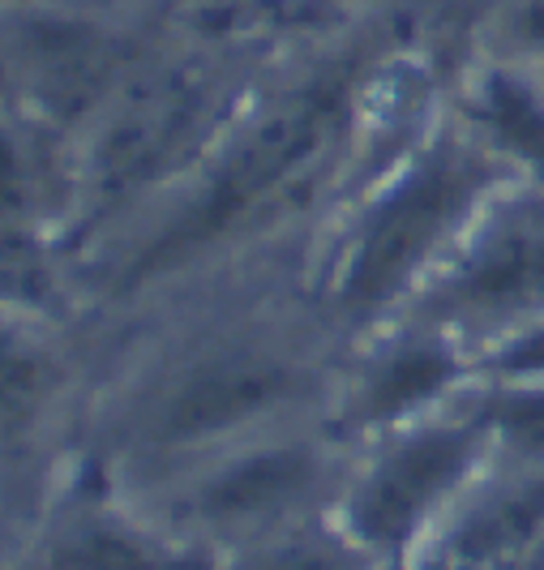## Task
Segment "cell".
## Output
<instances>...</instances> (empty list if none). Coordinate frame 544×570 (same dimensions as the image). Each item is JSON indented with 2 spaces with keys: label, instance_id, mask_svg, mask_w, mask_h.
Masks as SVG:
<instances>
[{
  "label": "cell",
  "instance_id": "6da1fadb",
  "mask_svg": "<svg viewBox=\"0 0 544 570\" xmlns=\"http://www.w3.org/2000/svg\"><path fill=\"white\" fill-rule=\"evenodd\" d=\"M339 104H344V86L322 82L300 90L284 108L261 116L258 125L231 146V155L224 159V168L215 171V180L201 189V198L133 262L129 284L150 279L176 262H185L189 254H198L201 245L224 236L236 219H245L258 202L270 198L291 171H300L326 146V138L339 125Z\"/></svg>",
  "mask_w": 544,
  "mask_h": 570
},
{
  "label": "cell",
  "instance_id": "7a4b0ae2",
  "mask_svg": "<svg viewBox=\"0 0 544 570\" xmlns=\"http://www.w3.org/2000/svg\"><path fill=\"white\" fill-rule=\"evenodd\" d=\"M488 185V168L458 146H437L429 159L403 176L365 219V232L344 271V305L365 314L386 305L433 245L467 215V206Z\"/></svg>",
  "mask_w": 544,
  "mask_h": 570
},
{
  "label": "cell",
  "instance_id": "3957f363",
  "mask_svg": "<svg viewBox=\"0 0 544 570\" xmlns=\"http://www.w3.org/2000/svg\"><path fill=\"white\" fill-rule=\"evenodd\" d=\"M481 451V429H433L395 446L352 502V528L369 544L403 541L442 493L463 481Z\"/></svg>",
  "mask_w": 544,
  "mask_h": 570
},
{
  "label": "cell",
  "instance_id": "277c9868",
  "mask_svg": "<svg viewBox=\"0 0 544 570\" xmlns=\"http://www.w3.org/2000/svg\"><path fill=\"white\" fill-rule=\"evenodd\" d=\"M198 90L185 82L155 86L138 104H129V112L108 129V138L99 142V155H95L99 198L120 202L133 189H142L146 180H155L172 164V155L185 146V138L198 129Z\"/></svg>",
  "mask_w": 544,
  "mask_h": 570
},
{
  "label": "cell",
  "instance_id": "5b68a950",
  "mask_svg": "<svg viewBox=\"0 0 544 570\" xmlns=\"http://www.w3.org/2000/svg\"><path fill=\"white\" fill-rule=\"evenodd\" d=\"M296 391V370L279 361H224L198 370L172 400L164 403L155 438L159 442H201L224 429H236L261 416L266 407L284 403Z\"/></svg>",
  "mask_w": 544,
  "mask_h": 570
},
{
  "label": "cell",
  "instance_id": "8992f818",
  "mask_svg": "<svg viewBox=\"0 0 544 570\" xmlns=\"http://www.w3.org/2000/svg\"><path fill=\"white\" fill-rule=\"evenodd\" d=\"M317 476V459L305 446H275L228 463L180 507L201 528H249L300 502Z\"/></svg>",
  "mask_w": 544,
  "mask_h": 570
},
{
  "label": "cell",
  "instance_id": "52a82bcc",
  "mask_svg": "<svg viewBox=\"0 0 544 570\" xmlns=\"http://www.w3.org/2000/svg\"><path fill=\"white\" fill-rule=\"evenodd\" d=\"M544 301V219L515 215L485 236V245L458 271L455 287L446 292V305L502 314Z\"/></svg>",
  "mask_w": 544,
  "mask_h": 570
},
{
  "label": "cell",
  "instance_id": "ba28073f",
  "mask_svg": "<svg viewBox=\"0 0 544 570\" xmlns=\"http://www.w3.org/2000/svg\"><path fill=\"white\" fill-rule=\"evenodd\" d=\"M455 373L458 365L451 352H442V347H407V352L390 356L369 377L365 400H360V421H395L403 412H412L421 400H433Z\"/></svg>",
  "mask_w": 544,
  "mask_h": 570
},
{
  "label": "cell",
  "instance_id": "9c48e42d",
  "mask_svg": "<svg viewBox=\"0 0 544 570\" xmlns=\"http://www.w3.org/2000/svg\"><path fill=\"white\" fill-rule=\"evenodd\" d=\"M57 570H201L189 558H176L159 544L142 541L112 523H90L60 544Z\"/></svg>",
  "mask_w": 544,
  "mask_h": 570
},
{
  "label": "cell",
  "instance_id": "30bf717a",
  "mask_svg": "<svg viewBox=\"0 0 544 570\" xmlns=\"http://www.w3.org/2000/svg\"><path fill=\"white\" fill-rule=\"evenodd\" d=\"M544 523V481L518 489L511 498H502L497 507L472 514V523L458 532V553L472 562H488L502 558L527 541Z\"/></svg>",
  "mask_w": 544,
  "mask_h": 570
},
{
  "label": "cell",
  "instance_id": "8fae6325",
  "mask_svg": "<svg viewBox=\"0 0 544 570\" xmlns=\"http://www.w3.org/2000/svg\"><path fill=\"white\" fill-rule=\"evenodd\" d=\"M485 116L497 129V138L527 159L544 176V108L541 99L515 78H488L485 86Z\"/></svg>",
  "mask_w": 544,
  "mask_h": 570
},
{
  "label": "cell",
  "instance_id": "7c38bea8",
  "mask_svg": "<svg viewBox=\"0 0 544 570\" xmlns=\"http://www.w3.org/2000/svg\"><path fill=\"white\" fill-rule=\"evenodd\" d=\"M488 421L523 451H544V395H511L488 412Z\"/></svg>",
  "mask_w": 544,
  "mask_h": 570
},
{
  "label": "cell",
  "instance_id": "4fadbf2b",
  "mask_svg": "<svg viewBox=\"0 0 544 570\" xmlns=\"http://www.w3.org/2000/svg\"><path fill=\"white\" fill-rule=\"evenodd\" d=\"M249 570H347L344 553L335 544H314V541H296L284 544L275 553L258 558Z\"/></svg>",
  "mask_w": 544,
  "mask_h": 570
},
{
  "label": "cell",
  "instance_id": "5bb4252c",
  "mask_svg": "<svg viewBox=\"0 0 544 570\" xmlns=\"http://www.w3.org/2000/svg\"><path fill=\"white\" fill-rule=\"evenodd\" d=\"M502 370L506 373H541L544 370V331L532 340L515 343L506 356H502Z\"/></svg>",
  "mask_w": 544,
  "mask_h": 570
},
{
  "label": "cell",
  "instance_id": "9a60e30c",
  "mask_svg": "<svg viewBox=\"0 0 544 570\" xmlns=\"http://www.w3.org/2000/svg\"><path fill=\"white\" fill-rule=\"evenodd\" d=\"M523 30H527V39L544 43V0H536V4L527 9V18H523Z\"/></svg>",
  "mask_w": 544,
  "mask_h": 570
}]
</instances>
